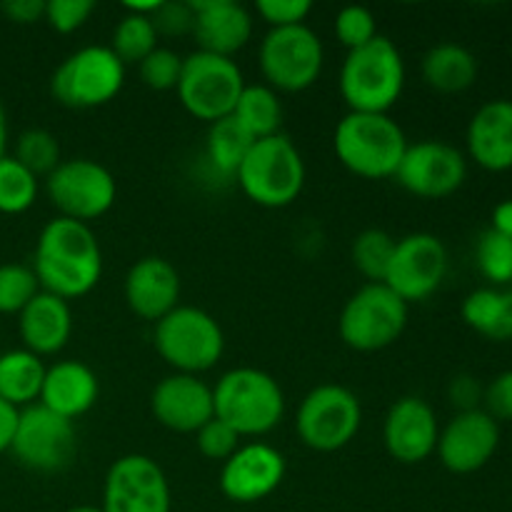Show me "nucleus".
Instances as JSON below:
<instances>
[{
    "instance_id": "f257e3e1",
    "label": "nucleus",
    "mask_w": 512,
    "mask_h": 512,
    "mask_svg": "<svg viewBox=\"0 0 512 512\" xmlns=\"http://www.w3.org/2000/svg\"><path fill=\"white\" fill-rule=\"evenodd\" d=\"M33 273L40 290L68 303L88 295L103 275V253L90 225L60 215L50 220L35 243Z\"/></svg>"
},
{
    "instance_id": "f03ea898",
    "label": "nucleus",
    "mask_w": 512,
    "mask_h": 512,
    "mask_svg": "<svg viewBox=\"0 0 512 512\" xmlns=\"http://www.w3.org/2000/svg\"><path fill=\"white\" fill-rule=\"evenodd\" d=\"M405 88V60L398 45L375 35L368 45L350 50L340 68V95L350 113H388Z\"/></svg>"
},
{
    "instance_id": "7ed1b4c3",
    "label": "nucleus",
    "mask_w": 512,
    "mask_h": 512,
    "mask_svg": "<svg viewBox=\"0 0 512 512\" xmlns=\"http://www.w3.org/2000/svg\"><path fill=\"white\" fill-rule=\"evenodd\" d=\"M215 418L240 438H260L285 418V395L278 380L258 368H233L213 388Z\"/></svg>"
},
{
    "instance_id": "20e7f679",
    "label": "nucleus",
    "mask_w": 512,
    "mask_h": 512,
    "mask_svg": "<svg viewBox=\"0 0 512 512\" xmlns=\"http://www.w3.org/2000/svg\"><path fill=\"white\" fill-rule=\"evenodd\" d=\"M408 138L388 113H348L333 133L335 158L363 180L395 178Z\"/></svg>"
},
{
    "instance_id": "39448f33",
    "label": "nucleus",
    "mask_w": 512,
    "mask_h": 512,
    "mask_svg": "<svg viewBox=\"0 0 512 512\" xmlns=\"http://www.w3.org/2000/svg\"><path fill=\"white\" fill-rule=\"evenodd\" d=\"M305 160L283 133L255 140L240 163L235 180L250 203L260 208H288L305 188Z\"/></svg>"
},
{
    "instance_id": "423d86ee",
    "label": "nucleus",
    "mask_w": 512,
    "mask_h": 512,
    "mask_svg": "<svg viewBox=\"0 0 512 512\" xmlns=\"http://www.w3.org/2000/svg\"><path fill=\"white\" fill-rule=\"evenodd\" d=\"M153 343L165 365L183 375L215 368L225 353V335L218 320L203 308L178 305L155 323Z\"/></svg>"
},
{
    "instance_id": "0eeeda50",
    "label": "nucleus",
    "mask_w": 512,
    "mask_h": 512,
    "mask_svg": "<svg viewBox=\"0 0 512 512\" xmlns=\"http://www.w3.org/2000/svg\"><path fill=\"white\" fill-rule=\"evenodd\" d=\"M408 308L410 305L385 283L363 285L340 310V340L358 353L390 348L408 325Z\"/></svg>"
},
{
    "instance_id": "6e6552de",
    "label": "nucleus",
    "mask_w": 512,
    "mask_h": 512,
    "mask_svg": "<svg viewBox=\"0 0 512 512\" xmlns=\"http://www.w3.org/2000/svg\"><path fill=\"white\" fill-rule=\"evenodd\" d=\"M125 85V65L108 45H85L70 53L50 78V93L65 108L108 105Z\"/></svg>"
},
{
    "instance_id": "1a4fd4ad",
    "label": "nucleus",
    "mask_w": 512,
    "mask_h": 512,
    "mask_svg": "<svg viewBox=\"0 0 512 512\" xmlns=\"http://www.w3.org/2000/svg\"><path fill=\"white\" fill-rule=\"evenodd\" d=\"M363 425L358 395L345 385L325 383L310 390L295 415V430L305 448L335 453L350 445Z\"/></svg>"
},
{
    "instance_id": "9d476101",
    "label": "nucleus",
    "mask_w": 512,
    "mask_h": 512,
    "mask_svg": "<svg viewBox=\"0 0 512 512\" xmlns=\"http://www.w3.org/2000/svg\"><path fill=\"white\" fill-rule=\"evenodd\" d=\"M260 73L275 93H303L318 83L325 65L320 35L308 25L273 28L260 43Z\"/></svg>"
},
{
    "instance_id": "9b49d317",
    "label": "nucleus",
    "mask_w": 512,
    "mask_h": 512,
    "mask_svg": "<svg viewBox=\"0 0 512 512\" xmlns=\"http://www.w3.org/2000/svg\"><path fill=\"white\" fill-rule=\"evenodd\" d=\"M245 88L243 70L233 58L195 50L183 58L178 80V98L193 118L215 123L233 115L235 103Z\"/></svg>"
},
{
    "instance_id": "f8f14e48",
    "label": "nucleus",
    "mask_w": 512,
    "mask_h": 512,
    "mask_svg": "<svg viewBox=\"0 0 512 512\" xmlns=\"http://www.w3.org/2000/svg\"><path fill=\"white\" fill-rule=\"evenodd\" d=\"M45 193L60 218L90 225L113 208L118 183L98 160L73 158L60 160L58 168L45 178Z\"/></svg>"
},
{
    "instance_id": "ddd939ff",
    "label": "nucleus",
    "mask_w": 512,
    "mask_h": 512,
    "mask_svg": "<svg viewBox=\"0 0 512 512\" xmlns=\"http://www.w3.org/2000/svg\"><path fill=\"white\" fill-rule=\"evenodd\" d=\"M10 453L23 468L35 473H60L78 455L73 420L35 403L20 410Z\"/></svg>"
},
{
    "instance_id": "4468645a",
    "label": "nucleus",
    "mask_w": 512,
    "mask_h": 512,
    "mask_svg": "<svg viewBox=\"0 0 512 512\" xmlns=\"http://www.w3.org/2000/svg\"><path fill=\"white\" fill-rule=\"evenodd\" d=\"M448 273V250L433 233H410L395 243L383 283L405 303L428 300Z\"/></svg>"
},
{
    "instance_id": "2eb2a0df",
    "label": "nucleus",
    "mask_w": 512,
    "mask_h": 512,
    "mask_svg": "<svg viewBox=\"0 0 512 512\" xmlns=\"http://www.w3.org/2000/svg\"><path fill=\"white\" fill-rule=\"evenodd\" d=\"M468 178V160L443 140H420L405 148L395 180L415 198L440 200L458 193Z\"/></svg>"
},
{
    "instance_id": "dca6fc26",
    "label": "nucleus",
    "mask_w": 512,
    "mask_h": 512,
    "mask_svg": "<svg viewBox=\"0 0 512 512\" xmlns=\"http://www.w3.org/2000/svg\"><path fill=\"white\" fill-rule=\"evenodd\" d=\"M173 495L163 468L148 455H123L110 465L103 512H170Z\"/></svg>"
},
{
    "instance_id": "f3484780",
    "label": "nucleus",
    "mask_w": 512,
    "mask_h": 512,
    "mask_svg": "<svg viewBox=\"0 0 512 512\" xmlns=\"http://www.w3.org/2000/svg\"><path fill=\"white\" fill-rule=\"evenodd\" d=\"M285 480V458L268 443L240 445L220 470V493L238 505H253L273 495Z\"/></svg>"
},
{
    "instance_id": "a211bd4d",
    "label": "nucleus",
    "mask_w": 512,
    "mask_h": 512,
    "mask_svg": "<svg viewBox=\"0 0 512 512\" xmlns=\"http://www.w3.org/2000/svg\"><path fill=\"white\" fill-rule=\"evenodd\" d=\"M498 445L500 423L480 408L455 415L440 430L435 453H438L445 470L455 475H470L478 473L480 468H485L493 460Z\"/></svg>"
},
{
    "instance_id": "6ab92c4d",
    "label": "nucleus",
    "mask_w": 512,
    "mask_h": 512,
    "mask_svg": "<svg viewBox=\"0 0 512 512\" xmlns=\"http://www.w3.org/2000/svg\"><path fill=\"white\" fill-rule=\"evenodd\" d=\"M438 415L423 398L405 395L390 405L383 425V443L390 458L403 465H418L438 448Z\"/></svg>"
},
{
    "instance_id": "aec40b11",
    "label": "nucleus",
    "mask_w": 512,
    "mask_h": 512,
    "mask_svg": "<svg viewBox=\"0 0 512 512\" xmlns=\"http://www.w3.org/2000/svg\"><path fill=\"white\" fill-rule=\"evenodd\" d=\"M153 418L173 433H198L215 418L213 388L198 375L173 373L160 380L150 395Z\"/></svg>"
},
{
    "instance_id": "412c9836",
    "label": "nucleus",
    "mask_w": 512,
    "mask_h": 512,
    "mask_svg": "<svg viewBox=\"0 0 512 512\" xmlns=\"http://www.w3.org/2000/svg\"><path fill=\"white\" fill-rule=\"evenodd\" d=\"M123 293L130 313L155 325L180 305V275L170 260L148 255L130 265Z\"/></svg>"
},
{
    "instance_id": "4be33fe9",
    "label": "nucleus",
    "mask_w": 512,
    "mask_h": 512,
    "mask_svg": "<svg viewBox=\"0 0 512 512\" xmlns=\"http://www.w3.org/2000/svg\"><path fill=\"white\" fill-rule=\"evenodd\" d=\"M193 38L203 53L233 58L253 38V15L235 0H190Z\"/></svg>"
},
{
    "instance_id": "5701e85b",
    "label": "nucleus",
    "mask_w": 512,
    "mask_h": 512,
    "mask_svg": "<svg viewBox=\"0 0 512 512\" xmlns=\"http://www.w3.org/2000/svg\"><path fill=\"white\" fill-rule=\"evenodd\" d=\"M18 333L23 340V348L38 358L60 353L73 335L70 303L58 295L40 290L18 315Z\"/></svg>"
},
{
    "instance_id": "b1692460",
    "label": "nucleus",
    "mask_w": 512,
    "mask_h": 512,
    "mask_svg": "<svg viewBox=\"0 0 512 512\" xmlns=\"http://www.w3.org/2000/svg\"><path fill=\"white\" fill-rule=\"evenodd\" d=\"M468 153L490 173L512 168V100H490L470 118Z\"/></svg>"
},
{
    "instance_id": "393cba45",
    "label": "nucleus",
    "mask_w": 512,
    "mask_h": 512,
    "mask_svg": "<svg viewBox=\"0 0 512 512\" xmlns=\"http://www.w3.org/2000/svg\"><path fill=\"white\" fill-rule=\"evenodd\" d=\"M100 395L98 375L80 360H60L45 370L40 405L63 418L75 420L95 408Z\"/></svg>"
},
{
    "instance_id": "a878e982",
    "label": "nucleus",
    "mask_w": 512,
    "mask_h": 512,
    "mask_svg": "<svg viewBox=\"0 0 512 512\" xmlns=\"http://www.w3.org/2000/svg\"><path fill=\"white\" fill-rule=\"evenodd\" d=\"M423 80L438 93H463L478 80V60L465 45L440 43L425 53Z\"/></svg>"
},
{
    "instance_id": "bb28decb",
    "label": "nucleus",
    "mask_w": 512,
    "mask_h": 512,
    "mask_svg": "<svg viewBox=\"0 0 512 512\" xmlns=\"http://www.w3.org/2000/svg\"><path fill=\"white\" fill-rule=\"evenodd\" d=\"M43 358L30 350L18 348L0 355V398L13 408L23 410L40 400L45 380Z\"/></svg>"
},
{
    "instance_id": "cd10ccee",
    "label": "nucleus",
    "mask_w": 512,
    "mask_h": 512,
    "mask_svg": "<svg viewBox=\"0 0 512 512\" xmlns=\"http://www.w3.org/2000/svg\"><path fill=\"white\" fill-rule=\"evenodd\" d=\"M463 320L495 343L512 340V290L480 288L463 303Z\"/></svg>"
},
{
    "instance_id": "c85d7f7f",
    "label": "nucleus",
    "mask_w": 512,
    "mask_h": 512,
    "mask_svg": "<svg viewBox=\"0 0 512 512\" xmlns=\"http://www.w3.org/2000/svg\"><path fill=\"white\" fill-rule=\"evenodd\" d=\"M233 118L248 130L253 140L270 138V135L280 133L283 103H280L278 93L268 85H245L238 103H235Z\"/></svg>"
},
{
    "instance_id": "c756f323",
    "label": "nucleus",
    "mask_w": 512,
    "mask_h": 512,
    "mask_svg": "<svg viewBox=\"0 0 512 512\" xmlns=\"http://www.w3.org/2000/svg\"><path fill=\"white\" fill-rule=\"evenodd\" d=\"M253 143L255 140L250 138L248 130L233 115H228V118L210 123L205 153H208V160L215 170H220L223 175H235Z\"/></svg>"
},
{
    "instance_id": "7c9ffc66",
    "label": "nucleus",
    "mask_w": 512,
    "mask_h": 512,
    "mask_svg": "<svg viewBox=\"0 0 512 512\" xmlns=\"http://www.w3.org/2000/svg\"><path fill=\"white\" fill-rule=\"evenodd\" d=\"M108 48L128 68V65H138L140 60L148 58L158 48V33H155L150 18L125 13L123 20L115 25L113 40H110Z\"/></svg>"
},
{
    "instance_id": "2f4dec72",
    "label": "nucleus",
    "mask_w": 512,
    "mask_h": 512,
    "mask_svg": "<svg viewBox=\"0 0 512 512\" xmlns=\"http://www.w3.org/2000/svg\"><path fill=\"white\" fill-rule=\"evenodd\" d=\"M398 240L390 233L380 228H368L353 240V248H350V258H353L355 270H358L363 278H368L370 283H383L385 273H388L390 258H393V250Z\"/></svg>"
},
{
    "instance_id": "473e14b6",
    "label": "nucleus",
    "mask_w": 512,
    "mask_h": 512,
    "mask_svg": "<svg viewBox=\"0 0 512 512\" xmlns=\"http://www.w3.org/2000/svg\"><path fill=\"white\" fill-rule=\"evenodd\" d=\"M38 200V178L13 155L0 160V213L20 215Z\"/></svg>"
},
{
    "instance_id": "72a5a7b5",
    "label": "nucleus",
    "mask_w": 512,
    "mask_h": 512,
    "mask_svg": "<svg viewBox=\"0 0 512 512\" xmlns=\"http://www.w3.org/2000/svg\"><path fill=\"white\" fill-rule=\"evenodd\" d=\"M13 158L20 165L30 170L35 178L45 175L48 178L55 168L60 165V145L50 130L45 128H28L18 135L15 140Z\"/></svg>"
},
{
    "instance_id": "f704fd0d",
    "label": "nucleus",
    "mask_w": 512,
    "mask_h": 512,
    "mask_svg": "<svg viewBox=\"0 0 512 512\" xmlns=\"http://www.w3.org/2000/svg\"><path fill=\"white\" fill-rule=\"evenodd\" d=\"M38 293L40 283L33 268L23 263L0 265V315H20Z\"/></svg>"
},
{
    "instance_id": "c9c22d12",
    "label": "nucleus",
    "mask_w": 512,
    "mask_h": 512,
    "mask_svg": "<svg viewBox=\"0 0 512 512\" xmlns=\"http://www.w3.org/2000/svg\"><path fill=\"white\" fill-rule=\"evenodd\" d=\"M475 263L493 285L512 283V238L485 230L475 248Z\"/></svg>"
},
{
    "instance_id": "e433bc0d",
    "label": "nucleus",
    "mask_w": 512,
    "mask_h": 512,
    "mask_svg": "<svg viewBox=\"0 0 512 512\" xmlns=\"http://www.w3.org/2000/svg\"><path fill=\"white\" fill-rule=\"evenodd\" d=\"M140 80H143L145 88L150 90H175L178 88L180 73H183V58H180L175 50L170 48H155L148 58H143L138 63Z\"/></svg>"
},
{
    "instance_id": "4c0bfd02",
    "label": "nucleus",
    "mask_w": 512,
    "mask_h": 512,
    "mask_svg": "<svg viewBox=\"0 0 512 512\" xmlns=\"http://www.w3.org/2000/svg\"><path fill=\"white\" fill-rule=\"evenodd\" d=\"M335 35L350 53V50L368 45L378 35V20H375L373 10L363 8V5H345L335 18Z\"/></svg>"
},
{
    "instance_id": "58836bf2",
    "label": "nucleus",
    "mask_w": 512,
    "mask_h": 512,
    "mask_svg": "<svg viewBox=\"0 0 512 512\" xmlns=\"http://www.w3.org/2000/svg\"><path fill=\"white\" fill-rule=\"evenodd\" d=\"M240 440L243 438H240L230 425H225L223 420L218 418L205 423L203 428L195 433V445H198L200 455L208 460H220V463H225V460L240 448Z\"/></svg>"
},
{
    "instance_id": "ea45409f",
    "label": "nucleus",
    "mask_w": 512,
    "mask_h": 512,
    "mask_svg": "<svg viewBox=\"0 0 512 512\" xmlns=\"http://www.w3.org/2000/svg\"><path fill=\"white\" fill-rule=\"evenodd\" d=\"M93 0H48L45 3V23L60 35H70L83 28L93 15Z\"/></svg>"
},
{
    "instance_id": "a19ab883",
    "label": "nucleus",
    "mask_w": 512,
    "mask_h": 512,
    "mask_svg": "<svg viewBox=\"0 0 512 512\" xmlns=\"http://www.w3.org/2000/svg\"><path fill=\"white\" fill-rule=\"evenodd\" d=\"M150 23H153L158 38L160 35H165V38H183V35H193L195 13L190 3H178V0L168 3V0H163L153 13V18H150Z\"/></svg>"
},
{
    "instance_id": "79ce46f5",
    "label": "nucleus",
    "mask_w": 512,
    "mask_h": 512,
    "mask_svg": "<svg viewBox=\"0 0 512 512\" xmlns=\"http://www.w3.org/2000/svg\"><path fill=\"white\" fill-rule=\"evenodd\" d=\"M255 10L270 25V30L293 28V25H305L313 3L310 0H258Z\"/></svg>"
},
{
    "instance_id": "37998d69",
    "label": "nucleus",
    "mask_w": 512,
    "mask_h": 512,
    "mask_svg": "<svg viewBox=\"0 0 512 512\" xmlns=\"http://www.w3.org/2000/svg\"><path fill=\"white\" fill-rule=\"evenodd\" d=\"M485 413L493 415L495 420H512V370L500 373L493 383L485 388L483 395Z\"/></svg>"
},
{
    "instance_id": "c03bdc74",
    "label": "nucleus",
    "mask_w": 512,
    "mask_h": 512,
    "mask_svg": "<svg viewBox=\"0 0 512 512\" xmlns=\"http://www.w3.org/2000/svg\"><path fill=\"white\" fill-rule=\"evenodd\" d=\"M448 395L450 400H453V405H458L460 413H468V410H480L485 388L478 383V378H473V375H458V378H453V383H450Z\"/></svg>"
},
{
    "instance_id": "a18cd8bd",
    "label": "nucleus",
    "mask_w": 512,
    "mask_h": 512,
    "mask_svg": "<svg viewBox=\"0 0 512 512\" xmlns=\"http://www.w3.org/2000/svg\"><path fill=\"white\" fill-rule=\"evenodd\" d=\"M5 18L18 25H33L45 18V0H5L0 3Z\"/></svg>"
},
{
    "instance_id": "49530a36",
    "label": "nucleus",
    "mask_w": 512,
    "mask_h": 512,
    "mask_svg": "<svg viewBox=\"0 0 512 512\" xmlns=\"http://www.w3.org/2000/svg\"><path fill=\"white\" fill-rule=\"evenodd\" d=\"M18 415V408H13V405L0 398V455L8 453L10 445H13L15 428H18Z\"/></svg>"
},
{
    "instance_id": "de8ad7c7",
    "label": "nucleus",
    "mask_w": 512,
    "mask_h": 512,
    "mask_svg": "<svg viewBox=\"0 0 512 512\" xmlns=\"http://www.w3.org/2000/svg\"><path fill=\"white\" fill-rule=\"evenodd\" d=\"M495 233L508 235L512 238V200H503L500 205H495L493 210V228Z\"/></svg>"
},
{
    "instance_id": "09e8293b",
    "label": "nucleus",
    "mask_w": 512,
    "mask_h": 512,
    "mask_svg": "<svg viewBox=\"0 0 512 512\" xmlns=\"http://www.w3.org/2000/svg\"><path fill=\"white\" fill-rule=\"evenodd\" d=\"M5 148H8V115H5L3 103H0V160L8 155Z\"/></svg>"
},
{
    "instance_id": "8fccbe9b",
    "label": "nucleus",
    "mask_w": 512,
    "mask_h": 512,
    "mask_svg": "<svg viewBox=\"0 0 512 512\" xmlns=\"http://www.w3.org/2000/svg\"><path fill=\"white\" fill-rule=\"evenodd\" d=\"M68 512H103V508H95V505H78V508H70Z\"/></svg>"
}]
</instances>
